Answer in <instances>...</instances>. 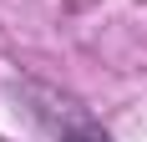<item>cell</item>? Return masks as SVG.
Segmentation results:
<instances>
[{
    "label": "cell",
    "instance_id": "obj_1",
    "mask_svg": "<svg viewBox=\"0 0 147 142\" xmlns=\"http://www.w3.org/2000/svg\"><path fill=\"white\" fill-rule=\"evenodd\" d=\"M15 97L26 101L30 122H36L51 142H112V132H107L76 97H66L61 86H46V81H36V76H26V81H15Z\"/></svg>",
    "mask_w": 147,
    "mask_h": 142
}]
</instances>
